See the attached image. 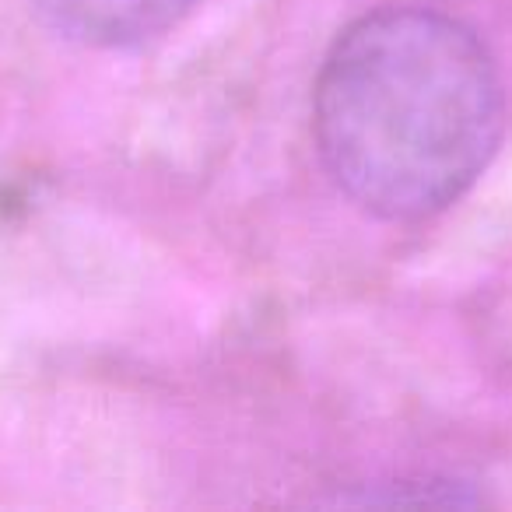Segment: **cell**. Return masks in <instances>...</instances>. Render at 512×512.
<instances>
[{"label":"cell","mask_w":512,"mask_h":512,"mask_svg":"<svg viewBox=\"0 0 512 512\" xmlns=\"http://www.w3.org/2000/svg\"><path fill=\"white\" fill-rule=\"evenodd\" d=\"M313 130L355 204L393 221L428 218L463 197L495 155L502 85L463 22L383 8L348 25L327 53Z\"/></svg>","instance_id":"obj_1"},{"label":"cell","mask_w":512,"mask_h":512,"mask_svg":"<svg viewBox=\"0 0 512 512\" xmlns=\"http://www.w3.org/2000/svg\"><path fill=\"white\" fill-rule=\"evenodd\" d=\"M197 0H32L60 36L85 46H137L169 32Z\"/></svg>","instance_id":"obj_2"}]
</instances>
